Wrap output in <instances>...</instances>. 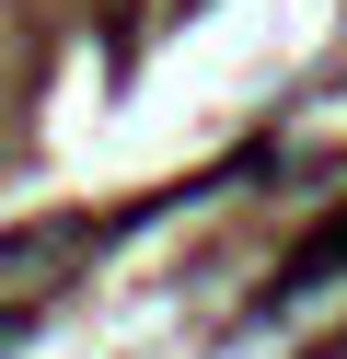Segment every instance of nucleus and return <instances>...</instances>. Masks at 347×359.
<instances>
[{
    "label": "nucleus",
    "instance_id": "nucleus-1",
    "mask_svg": "<svg viewBox=\"0 0 347 359\" xmlns=\"http://www.w3.org/2000/svg\"><path fill=\"white\" fill-rule=\"evenodd\" d=\"M93 243H104V220H46V232H12V243H0V290H46V278H69Z\"/></svg>",
    "mask_w": 347,
    "mask_h": 359
}]
</instances>
